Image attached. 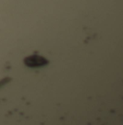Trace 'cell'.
I'll return each instance as SVG.
<instances>
[{
    "instance_id": "1",
    "label": "cell",
    "mask_w": 123,
    "mask_h": 125,
    "mask_svg": "<svg viewBox=\"0 0 123 125\" xmlns=\"http://www.w3.org/2000/svg\"><path fill=\"white\" fill-rule=\"evenodd\" d=\"M25 64L31 68H36V67H41L48 63V61L44 58V57L39 56V55H31L29 57H27L24 60Z\"/></svg>"
}]
</instances>
